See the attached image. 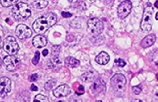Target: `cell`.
Here are the masks:
<instances>
[{"mask_svg":"<svg viewBox=\"0 0 158 102\" xmlns=\"http://www.w3.org/2000/svg\"><path fill=\"white\" fill-rule=\"evenodd\" d=\"M56 83H57V82L54 79L50 80L45 83L44 88L47 91H50V90H52L53 87L56 85Z\"/></svg>","mask_w":158,"mask_h":102,"instance_id":"20","label":"cell"},{"mask_svg":"<svg viewBox=\"0 0 158 102\" xmlns=\"http://www.w3.org/2000/svg\"><path fill=\"white\" fill-rule=\"evenodd\" d=\"M132 8V3L129 0L122 2L117 8V14L119 18L124 19L127 17L131 12Z\"/></svg>","mask_w":158,"mask_h":102,"instance_id":"7","label":"cell"},{"mask_svg":"<svg viewBox=\"0 0 158 102\" xmlns=\"http://www.w3.org/2000/svg\"><path fill=\"white\" fill-rule=\"evenodd\" d=\"M110 60V55L105 51H102L95 58L96 62L100 65H106Z\"/></svg>","mask_w":158,"mask_h":102,"instance_id":"15","label":"cell"},{"mask_svg":"<svg viewBox=\"0 0 158 102\" xmlns=\"http://www.w3.org/2000/svg\"><path fill=\"white\" fill-rule=\"evenodd\" d=\"M48 51L47 49H45V50H44L42 51V55H43V56H46L48 55Z\"/></svg>","mask_w":158,"mask_h":102,"instance_id":"30","label":"cell"},{"mask_svg":"<svg viewBox=\"0 0 158 102\" xmlns=\"http://www.w3.org/2000/svg\"><path fill=\"white\" fill-rule=\"evenodd\" d=\"M38 78V76L37 74H32L29 77V81L32 82L36 81L37 80Z\"/></svg>","mask_w":158,"mask_h":102,"instance_id":"27","label":"cell"},{"mask_svg":"<svg viewBox=\"0 0 158 102\" xmlns=\"http://www.w3.org/2000/svg\"><path fill=\"white\" fill-rule=\"evenodd\" d=\"M1 37H0V49H1Z\"/></svg>","mask_w":158,"mask_h":102,"instance_id":"32","label":"cell"},{"mask_svg":"<svg viewBox=\"0 0 158 102\" xmlns=\"http://www.w3.org/2000/svg\"><path fill=\"white\" fill-rule=\"evenodd\" d=\"M156 40V37L154 34H151L146 36L141 42V47L143 48H148L155 42Z\"/></svg>","mask_w":158,"mask_h":102,"instance_id":"13","label":"cell"},{"mask_svg":"<svg viewBox=\"0 0 158 102\" xmlns=\"http://www.w3.org/2000/svg\"><path fill=\"white\" fill-rule=\"evenodd\" d=\"M73 0H69V1L70 2H72V1H73Z\"/></svg>","mask_w":158,"mask_h":102,"instance_id":"35","label":"cell"},{"mask_svg":"<svg viewBox=\"0 0 158 102\" xmlns=\"http://www.w3.org/2000/svg\"><path fill=\"white\" fill-rule=\"evenodd\" d=\"M114 62H115V63H116L117 66L121 67H123L126 64L125 62L123 59H121V58H119L118 59H115Z\"/></svg>","mask_w":158,"mask_h":102,"instance_id":"25","label":"cell"},{"mask_svg":"<svg viewBox=\"0 0 158 102\" xmlns=\"http://www.w3.org/2000/svg\"><path fill=\"white\" fill-rule=\"evenodd\" d=\"M126 82V79L123 74H116L111 79V86L116 93L121 94L125 89Z\"/></svg>","mask_w":158,"mask_h":102,"instance_id":"3","label":"cell"},{"mask_svg":"<svg viewBox=\"0 0 158 102\" xmlns=\"http://www.w3.org/2000/svg\"><path fill=\"white\" fill-rule=\"evenodd\" d=\"M57 22V17L54 14L48 13L37 19L33 25V29L39 35L44 34L50 28Z\"/></svg>","mask_w":158,"mask_h":102,"instance_id":"1","label":"cell"},{"mask_svg":"<svg viewBox=\"0 0 158 102\" xmlns=\"http://www.w3.org/2000/svg\"><path fill=\"white\" fill-rule=\"evenodd\" d=\"M48 0H35L32 3L33 7L36 9H44L48 6Z\"/></svg>","mask_w":158,"mask_h":102,"instance_id":"17","label":"cell"},{"mask_svg":"<svg viewBox=\"0 0 158 102\" xmlns=\"http://www.w3.org/2000/svg\"><path fill=\"white\" fill-rule=\"evenodd\" d=\"M157 16H158V12L156 13V16H155V19L156 20H158V17H157Z\"/></svg>","mask_w":158,"mask_h":102,"instance_id":"33","label":"cell"},{"mask_svg":"<svg viewBox=\"0 0 158 102\" xmlns=\"http://www.w3.org/2000/svg\"><path fill=\"white\" fill-rule=\"evenodd\" d=\"M34 101L35 102H48L49 100L47 96L40 94L36 95Z\"/></svg>","mask_w":158,"mask_h":102,"instance_id":"21","label":"cell"},{"mask_svg":"<svg viewBox=\"0 0 158 102\" xmlns=\"http://www.w3.org/2000/svg\"><path fill=\"white\" fill-rule=\"evenodd\" d=\"M11 90V82L6 77L0 78V97L4 98Z\"/></svg>","mask_w":158,"mask_h":102,"instance_id":"8","label":"cell"},{"mask_svg":"<svg viewBox=\"0 0 158 102\" xmlns=\"http://www.w3.org/2000/svg\"><path fill=\"white\" fill-rule=\"evenodd\" d=\"M2 66V61L1 59L0 58V68Z\"/></svg>","mask_w":158,"mask_h":102,"instance_id":"34","label":"cell"},{"mask_svg":"<svg viewBox=\"0 0 158 102\" xmlns=\"http://www.w3.org/2000/svg\"><path fill=\"white\" fill-rule=\"evenodd\" d=\"M12 15L15 20L24 21L31 15V10L27 3L21 2L16 4L13 9Z\"/></svg>","mask_w":158,"mask_h":102,"instance_id":"2","label":"cell"},{"mask_svg":"<svg viewBox=\"0 0 158 102\" xmlns=\"http://www.w3.org/2000/svg\"><path fill=\"white\" fill-rule=\"evenodd\" d=\"M153 13V8L151 6H148L144 10L140 24V28L144 32H148L151 30Z\"/></svg>","mask_w":158,"mask_h":102,"instance_id":"4","label":"cell"},{"mask_svg":"<svg viewBox=\"0 0 158 102\" xmlns=\"http://www.w3.org/2000/svg\"><path fill=\"white\" fill-rule=\"evenodd\" d=\"M157 3H158V1H157L156 2H155V4H154V6H155L156 8H158V6H157V4H157Z\"/></svg>","mask_w":158,"mask_h":102,"instance_id":"31","label":"cell"},{"mask_svg":"<svg viewBox=\"0 0 158 102\" xmlns=\"http://www.w3.org/2000/svg\"><path fill=\"white\" fill-rule=\"evenodd\" d=\"M19 59L14 55L6 56L3 60V64L6 69L10 71H14L19 64Z\"/></svg>","mask_w":158,"mask_h":102,"instance_id":"10","label":"cell"},{"mask_svg":"<svg viewBox=\"0 0 158 102\" xmlns=\"http://www.w3.org/2000/svg\"><path fill=\"white\" fill-rule=\"evenodd\" d=\"M132 91L135 94L139 95L142 91V88L139 85H137L132 87Z\"/></svg>","mask_w":158,"mask_h":102,"instance_id":"24","label":"cell"},{"mask_svg":"<svg viewBox=\"0 0 158 102\" xmlns=\"http://www.w3.org/2000/svg\"><path fill=\"white\" fill-rule=\"evenodd\" d=\"M16 36L20 39L29 38L32 36V30L27 26L23 24L18 25L15 31Z\"/></svg>","mask_w":158,"mask_h":102,"instance_id":"9","label":"cell"},{"mask_svg":"<svg viewBox=\"0 0 158 102\" xmlns=\"http://www.w3.org/2000/svg\"><path fill=\"white\" fill-rule=\"evenodd\" d=\"M92 93L98 95L106 90V83L101 78L96 80L90 87Z\"/></svg>","mask_w":158,"mask_h":102,"instance_id":"11","label":"cell"},{"mask_svg":"<svg viewBox=\"0 0 158 102\" xmlns=\"http://www.w3.org/2000/svg\"><path fill=\"white\" fill-rule=\"evenodd\" d=\"M93 79H94V75L90 72H86L83 74V75L81 76V79L85 82L92 81Z\"/></svg>","mask_w":158,"mask_h":102,"instance_id":"18","label":"cell"},{"mask_svg":"<svg viewBox=\"0 0 158 102\" xmlns=\"http://www.w3.org/2000/svg\"><path fill=\"white\" fill-rule=\"evenodd\" d=\"M78 90H77L76 94L80 95L83 94L85 93V89H84V87L83 85H79V87L78 88Z\"/></svg>","mask_w":158,"mask_h":102,"instance_id":"26","label":"cell"},{"mask_svg":"<svg viewBox=\"0 0 158 102\" xmlns=\"http://www.w3.org/2000/svg\"><path fill=\"white\" fill-rule=\"evenodd\" d=\"M30 89H31V90H32V91H36L38 90V87L34 84H32V85H31Z\"/></svg>","mask_w":158,"mask_h":102,"instance_id":"29","label":"cell"},{"mask_svg":"<svg viewBox=\"0 0 158 102\" xmlns=\"http://www.w3.org/2000/svg\"><path fill=\"white\" fill-rule=\"evenodd\" d=\"M71 92V89L66 84H63L53 90V94L57 98L65 97L69 95Z\"/></svg>","mask_w":158,"mask_h":102,"instance_id":"12","label":"cell"},{"mask_svg":"<svg viewBox=\"0 0 158 102\" xmlns=\"http://www.w3.org/2000/svg\"><path fill=\"white\" fill-rule=\"evenodd\" d=\"M62 16L64 18H69L72 17V14L69 12H62Z\"/></svg>","mask_w":158,"mask_h":102,"instance_id":"28","label":"cell"},{"mask_svg":"<svg viewBox=\"0 0 158 102\" xmlns=\"http://www.w3.org/2000/svg\"><path fill=\"white\" fill-rule=\"evenodd\" d=\"M3 50L10 55L17 54L20 48L14 37L9 36L3 41Z\"/></svg>","mask_w":158,"mask_h":102,"instance_id":"5","label":"cell"},{"mask_svg":"<svg viewBox=\"0 0 158 102\" xmlns=\"http://www.w3.org/2000/svg\"><path fill=\"white\" fill-rule=\"evenodd\" d=\"M87 25L89 31L94 37L100 35L104 29L103 23L97 18L89 19L88 21Z\"/></svg>","mask_w":158,"mask_h":102,"instance_id":"6","label":"cell"},{"mask_svg":"<svg viewBox=\"0 0 158 102\" xmlns=\"http://www.w3.org/2000/svg\"><path fill=\"white\" fill-rule=\"evenodd\" d=\"M40 57V53L39 52V51H37L35 53L34 58L32 59V63L35 65L38 64Z\"/></svg>","mask_w":158,"mask_h":102,"instance_id":"23","label":"cell"},{"mask_svg":"<svg viewBox=\"0 0 158 102\" xmlns=\"http://www.w3.org/2000/svg\"><path fill=\"white\" fill-rule=\"evenodd\" d=\"M65 65L68 67L77 68L80 65V61L72 56L66 57L64 60Z\"/></svg>","mask_w":158,"mask_h":102,"instance_id":"16","label":"cell"},{"mask_svg":"<svg viewBox=\"0 0 158 102\" xmlns=\"http://www.w3.org/2000/svg\"><path fill=\"white\" fill-rule=\"evenodd\" d=\"M33 44L36 48H43L47 45V39L42 35H37L33 38Z\"/></svg>","mask_w":158,"mask_h":102,"instance_id":"14","label":"cell"},{"mask_svg":"<svg viewBox=\"0 0 158 102\" xmlns=\"http://www.w3.org/2000/svg\"><path fill=\"white\" fill-rule=\"evenodd\" d=\"M18 0H0V2L3 7H9L15 4Z\"/></svg>","mask_w":158,"mask_h":102,"instance_id":"19","label":"cell"},{"mask_svg":"<svg viewBox=\"0 0 158 102\" xmlns=\"http://www.w3.org/2000/svg\"><path fill=\"white\" fill-rule=\"evenodd\" d=\"M61 47L60 45H54L52 49V55L53 56H57L60 51Z\"/></svg>","mask_w":158,"mask_h":102,"instance_id":"22","label":"cell"}]
</instances>
